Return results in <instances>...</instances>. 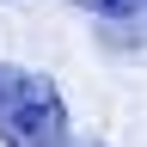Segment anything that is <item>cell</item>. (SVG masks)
I'll return each instance as SVG.
<instances>
[{
    "mask_svg": "<svg viewBox=\"0 0 147 147\" xmlns=\"http://www.w3.org/2000/svg\"><path fill=\"white\" fill-rule=\"evenodd\" d=\"M0 147H67V98L49 74L0 61Z\"/></svg>",
    "mask_w": 147,
    "mask_h": 147,
    "instance_id": "6da1fadb",
    "label": "cell"
},
{
    "mask_svg": "<svg viewBox=\"0 0 147 147\" xmlns=\"http://www.w3.org/2000/svg\"><path fill=\"white\" fill-rule=\"evenodd\" d=\"M86 147H104V141H86Z\"/></svg>",
    "mask_w": 147,
    "mask_h": 147,
    "instance_id": "3957f363",
    "label": "cell"
},
{
    "mask_svg": "<svg viewBox=\"0 0 147 147\" xmlns=\"http://www.w3.org/2000/svg\"><path fill=\"white\" fill-rule=\"evenodd\" d=\"M80 12H98V18H117V25H141L147 0H74Z\"/></svg>",
    "mask_w": 147,
    "mask_h": 147,
    "instance_id": "7a4b0ae2",
    "label": "cell"
}]
</instances>
